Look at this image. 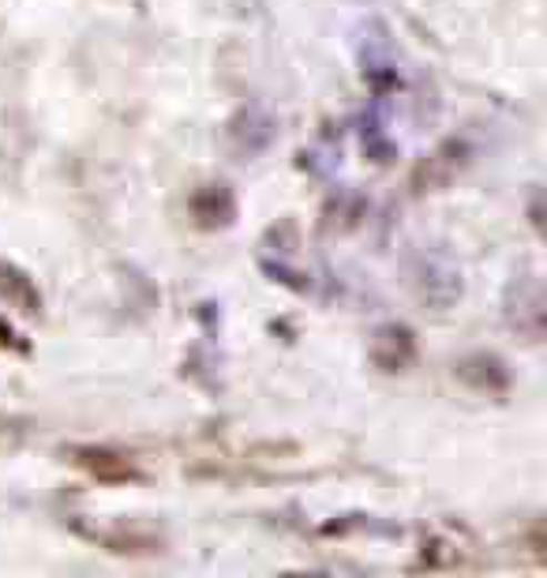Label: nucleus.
Returning <instances> with one entry per match:
<instances>
[{
  "label": "nucleus",
  "mask_w": 547,
  "mask_h": 578,
  "mask_svg": "<svg viewBox=\"0 0 547 578\" xmlns=\"http://www.w3.org/2000/svg\"><path fill=\"white\" fill-rule=\"evenodd\" d=\"M75 534L87 537V541L109 548V552H121V556L162 552V537H154L146 530H132V526H83V523H75Z\"/></svg>",
  "instance_id": "nucleus-1"
},
{
  "label": "nucleus",
  "mask_w": 547,
  "mask_h": 578,
  "mask_svg": "<svg viewBox=\"0 0 547 578\" xmlns=\"http://www.w3.org/2000/svg\"><path fill=\"white\" fill-rule=\"evenodd\" d=\"M416 357V342H413V331L409 327H379L372 338V361L379 365L383 372H405L413 365Z\"/></svg>",
  "instance_id": "nucleus-2"
},
{
  "label": "nucleus",
  "mask_w": 547,
  "mask_h": 578,
  "mask_svg": "<svg viewBox=\"0 0 547 578\" xmlns=\"http://www.w3.org/2000/svg\"><path fill=\"white\" fill-rule=\"evenodd\" d=\"M72 463L83 466L87 474L98 477V481H135L139 469L132 466V458L128 455H117V450H105V447H75L72 450Z\"/></svg>",
  "instance_id": "nucleus-3"
},
{
  "label": "nucleus",
  "mask_w": 547,
  "mask_h": 578,
  "mask_svg": "<svg viewBox=\"0 0 547 578\" xmlns=\"http://www.w3.org/2000/svg\"><path fill=\"white\" fill-rule=\"evenodd\" d=\"M462 146L457 143H446L443 151H435L432 159L421 162V170H416V192H427V189H439V184H446L457 173V165H462Z\"/></svg>",
  "instance_id": "nucleus-4"
},
{
  "label": "nucleus",
  "mask_w": 547,
  "mask_h": 578,
  "mask_svg": "<svg viewBox=\"0 0 547 578\" xmlns=\"http://www.w3.org/2000/svg\"><path fill=\"white\" fill-rule=\"evenodd\" d=\"M0 297L8 301V305H16L19 312H34L42 308V297H38L34 282L27 278L23 271H16L12 263H0Z\"/></svg>",
  "instance_id": "nucleus-5"
}]
</instances>
